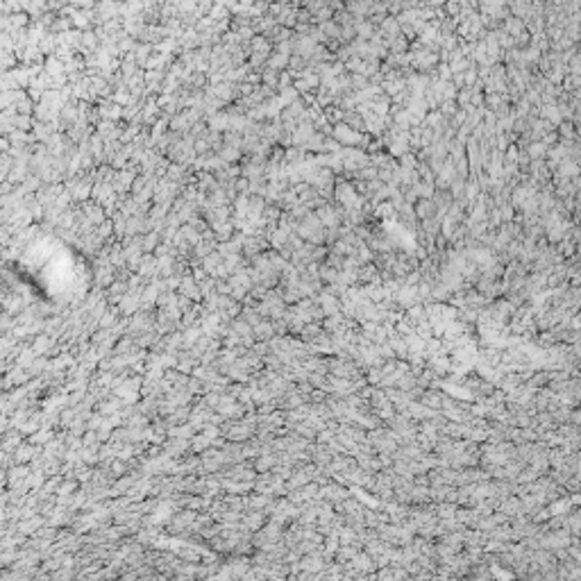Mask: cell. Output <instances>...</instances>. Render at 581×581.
Wrapping results in <instances>:
<instances>
[{"label": "cell", "instance_id": "1", "mask_svg": "<svg viewBox=\"0 0 581 581\" xmlns=\"http://www.w3.org/2000/svg\"><path fill=\"white\" fill-rule=\"evenodd\" d=\"M300 568H302V570H307V572H316V570H320V568H323V563H320L318 559H304Z\"/></svg>", "mask_w": 581, "mask_h": 581}, {"label": "cell", "instance_id": "2", "mask_svg": "<svg viewBox=\"0 0 581 581\" xmlns=\"http://www.w3.org/2000/svg\"><path fill=\"white\" fill-rule=\"evenodd\" d=\"M354 568H356V570L368 572V570H372V563H370V559H368V556H356V559H354Z\"/></svg>", "mask_w": 581, "mask_h": 581}]
</instances>
